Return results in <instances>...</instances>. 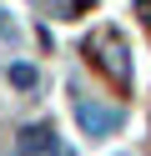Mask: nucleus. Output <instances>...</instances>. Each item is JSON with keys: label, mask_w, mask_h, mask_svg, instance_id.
I'll use <instances>...</instances> for the list:
<instances>
[{"label": "nucleus", "mask_w": 151, "mask_h": 156, "mask_svg": "<svg viewBox=\"0 0 151 156\" xmlns=\"http://www.w3.org/2000/svg\"><path fill=\"white\" fill-rule=\"evenodd\" d=\"M136 5H141V10H146V25H151V0H136Z\"/></svg>", "instance_id": "obj_6"}, {"label": "nucleus", "mask_w": 151, "mask_h": 156, "mask_svg": "<svg viewBox=\"0 0 151 156\" xmlns=\"http://www.w3.org/2000/svg\"><path fill=\"white\" fill-rule=\"evenodd\" d=\"M50 136H56L50 126H25V131H20V151H25V156L45 151V146H50Z\"/></svg>", "instance_id": "obj_3"}, {"label": "nucleus", "mask_w": 151, "mask_h": 156, "mask_svg": "<svg viewBox=\"0 0 151 156\" xmlns=\"http://www.w3.org/2000/svg\"><path fill=\"white\" fill-rule=\"evenodd\" d=\"M76 121L86 136H111L121 126V111H111V106H96V101H81L76 106Z\"/></svg>", "instance_id": "obj_1"}, {"label": "nucleus", "mask_w": 151, "mask_h": 156, "mask_svg": "<svg viewBox=\"0 0 151 156\" xmlns=\"http://www.w3.org/2000/svg\"><path fill=\"white\" fill-rule=\"evenodd\" d=\"M0 35H15V25L5 20V10H0Z\"/></svg>", "instance_id": "obj_5"}, {"label": "nucleus", "mask_w": 151, "mask_h": 156, "mask_svg": "<svg viewBox=\"0 0 151 156\" xmlns=\"http://www.w3.org/2000/svg\"><path fill=\"white\" fill-rule=\"evenodd\" d=\"M35 81H40V76H35V66H25V61H15V66H10V86H20V91H30Z\"/></svg>", "instance_id": "obj_4"}, {"label": "nucleus", "mask_w": 151, "mask_h": 156, "mask_svg": "<svg viewBox=\"0 0 151 156\" xmlns=\"http://www.w3.org/2000/svg\"><path fill=\"white\" fill-rule=\"evenodd\" d=\"M96 51H101V66H106L116 81H126V76H131V66H126V51H121V41H116V35H101V41H96Z\"/></svg>", "instance_id": "obj_2"}]
</instances>
